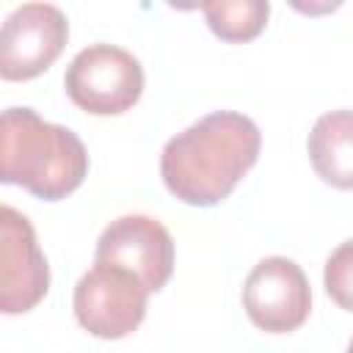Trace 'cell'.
Masks as SVG:
<instances>
[{
	"mask_svg": "<svg viewBox=\"0 0 353 353\" xmlns=\"http://www.w3.org/2000/svg\"><path fill=\"white\" fill-rule=\"evenodd\" d=\"M259 127L237 110H215L168 138L160 176L171 196L190 207L223 201L259 157Z\"/></svg>",
	"mask_w": 353,
	"mask_h": 353,
	"instance_id": "obj_1",
	"label": "cell"
},
{
	"mask_svg": "<svg viewBox=\"0 0 353 353\" xmlns=\"http://www.w3.org/2000/svg\"><path fill=\"white\" fill-rule=\"evenodd\" d=\"M88 152L61 124L44 121L33 108H6L0 119V179L36 199L58 201L83 185Z\"/></svg>",
	"mask_w": 353,
	"mask_h": 353,
	"instance_id": "obj_2",
	"label": "cell"
},
{
	"mask_svg": "<svg viewBox=\"0 0 353 353\" xmlns=\"http://www.w3.org/2000/svg\"><path fill=\"white\" fill-rule=\"evenodd\" d=\"M69 99L94 116H119L143 94L141 61L116 44H91L80 50L63 74Z\"/></svg>",
	"mask_w": 353,
	"mask_h": 353,
	"instance_id": "obj_3",
	"label": "cell"
},
{
	"mask_svg": "<svg viewBox=\"0 0 353 353\" xmlns=\"http://www.w3.org/2000/svg\"><path fill=\"white\" fill-rule=\"evenodd\" d=\"M149 290L138 276L116 265H99L74 284L72 306L77 323L99 339H121L146 317Z\"/></svg>",
	"mask_w": 353,
	"mask_h": 353,
	"instance_id": "obj_4",
	"label": "cell"
},
{
	"mask_svg": "<svg viewBox=\"0 0 353 353\" xmlns=\"http://www.w3.org/2000/svg\"><path fill=\"white\" fill-rule=\"evenodd\" d=\"M69 39L66 14L50 3H25L14 8L0 33V77L19 83L47 72Z\"/></svg>",
	"mask_w": 353,
	"mask_h": 353,
	"instance_id": "obj_5",
	"label": "cell"
},
{
	"mask_svg": "<svg viewBox=\"0 0 353 353\" xmlns=\"http://www.w3.org/2000/svg\"><path fill=\"white\" fill-rule=\"evenodd\" d=\"M243 306L256 328L268 334H290L301 328L312 312L309 279L298 262L287 256H265L243 284Z\"/></svg>",
	"mask_w": 353,
	"mask_h": 353,
	"instance_id": "obj_6",
	"label": "cell"
},
{
	"mask_svg": "<svg viewBox=\"0 0 353 353\" xmlns=\"http://www.w3.org/2000/svg\"><path fill=\"white\" fill-rule=\"evenodd\" d=\"M94 262L124 268L138 276L149 292H157L174 273V240L168 229L149 215H121L99 234Z\"/></svg>",
	"mask_w": 353,
	"mask_h": 353,
	"instance_id": "obj_7",
	"label": "cell"
},
{
	"mask_svg": "<svg viewBox=\"0 0 353 353\" xmlns=\"http://www.w3.org/2000/svg\"><path fill=\"white\" fill-rule=\"evenodd\" d=\"M0 309L3 314H25L50 290L47 256L30 221L8 204L0 207Z\"/></svg>",
	"mask_w": 353,
	"mask_h": 353,
	"instance_id": "obj_8",
	"label": "cell"
},
{
	"mask_svg": "<svg viewBox=\"0 0 353 353\" xmlns=\"http://www.w3.org/2000/svg\"><path fill=\"white\" fill-rule=\"evenodd\" d=\"M309 160L323 182L353 190V110H331L314 121Z\"/></svg>",
	"mask_w": 353,
	"mask_h": 353,
	"instance_id": "obj_9",
	"label": "cell"
},
{
	"mask_svg": "<svg viewBox=\"0 0 353 353\" xmlns=\"http://www.w3.org/2000/svg\"><path fill=\"white\" fill-rule=\"evenodd\" d=\"M210 30L223 41H251L256 39L270 17V3L265 0H207L201 3Z\"/></svg>",
	"mask_w": 353,
	"mask_h": 353,
	"instance_id": "obj_10",
	"label": "cell"
},
{
	"mask_svg": "<svg viewBox=\"0 0 353 353\" xmlns=\"http://www.w3.org/2000/svg\"><path fill=\"white\" fill-rule=\"evenodd\" d=\"M325 292L331 301L347 312H353V240H345L325 262Z\"/></svg>",
	"mask_w": 353,
	"mask_h": 353,
	"instance_id": "obj_11",
	"label": "cell"
},
{
	"mask_svg": "<svg viewBox=\"0 0 353 353\" xmlns=\"http://www.w3.org/2000/svg\"><path fill=\"white\" fill-rule=\"evenodd\" d=\"M347 353H353V339H350V345H347Z\"/></svg>",
	"mask_w": 353,
	"mask_h": 353,
	"instance_id": "obj_12",
	"label": "cell"
}]
</instances>
